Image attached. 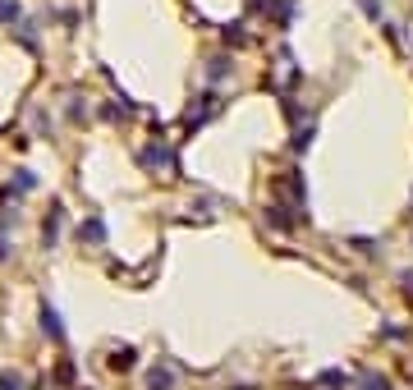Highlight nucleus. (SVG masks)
I'll use <instances>...</instances> for the list:
<instances>
[{
  "label": "nucleus",
  "mask_w": 413,
  "mask_h": 390,
  "mask_svg": "<svg viewBox=\"0 0 413 390\" xmlns=\"http://www.w3.org/2000/svg\"><path fill=\"white\" fill-rule=\"evenodd\" d=\"M147 386H152V390H170V386H175V372H170V367H152Z\"/></svg>",
  "instance_id": "f257e3e1"
},
{
  "label": "nucleus",
  "mask_w": 413,
  "mask_h": 390,
  "mask_svg": "<svg viewBox=\"0 0 413 390\" xmlns=\"http://www.w3.org/2000/svg\"><path fill=\"white\" fill-rule=\"evenodd\" d=\"M42 326H46V330H51V340H65V326H60V317H55V312H51V308H46V312H42Z\"/></svg>",
  "instance_id": "f03ea898"
},
{
  "label": "nucleus",
  "mask_w": 413,
  "mask_h": 390,
  "mask_svg": "<svg viewBox=\"0 0 413 390\" xmlns=\"http://www.w3.org/2000/svg\"><path fill=\"white\" fill-rule=\"evenodd\" d=\"M0 390H23V377H18V372H0Z\"/></svg>",
  "instance_id": "7ed1b4c3"
}]
</instances>
